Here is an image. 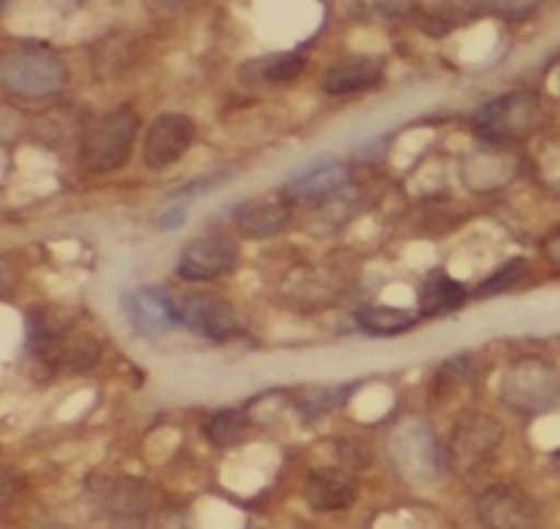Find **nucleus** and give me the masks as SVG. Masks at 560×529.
<instances>
[{
  "label": "nucleus",
  "instance_id": "obj_1",
  "mask_svg": "<svg viewBox=\"0 0 560 529\" xmlns=\"http://www.w3.org/2000/svg\"><path fill=\"white\" fill-rule=\"evenodd\" d=\"M138 129H141V120H138L136 110L126 105L95 117L80 136V163H83V168L92 172V175L120 172L132 156Z\"/></svg>",
  "mask_w": 560,
  "mask_h": 529
},
{
  "label": "nucleus",
  "instance_id": "obj_2",
  "mask_svg": "<svg viewBox=\"0 0 560 529\" xmlns=\"http://www.w3.org/2000/svg\"><path fill=\"white\" fill-rule=\"evenodd\" d=\"M0 80H3L7 95H19V98H49V95L65 90V83H68V64L49 46L22 44L3 52Z\"/></svg>",
  "mask_w": 560,
  "mask_h": 529
},
{
  "label": "nucleus",
  "instance_id": "obj_3",
  "mask_svg": "<svg viewBox=\"0 0 560 529\" xmlns=\"http://www.w3.org/2000/svg\"><path fill=\"white\" fill-rule=\"evenodd\" d=\"M542 120V102L533 92H509L475 114V132L493 148L527 141Z\"/></svg>",
  "mask_w": 560,
  "mask_h": 529
},
{
  "label": "nucleus",
  "instance_id": "obj_4",
  "mask_svg": "<svg viewBox=\"0 0 560 529\" xmlns=\"http://www.w3.org/2000/svg\"><path fill=\"white\" fill-rule=\"evenodd\" d=\"M502 401L517 413H546L560 404V374L542 358H521L502 377Z\"/></svg>",
  "mask_w": 560,
  "mask_h": 529
},
{
  "label": "nucleus",
  "instance_id": "obj_5",
  "mask_svg": "<svg viewBox=\"0 0 560 529\" xmlns=\"http://www.w3.org/2000/svg\"><path fill=\"white\" fill-rule=\"evenodd\" d=\"M240 248L224 230H206L184 245L178 258V279L184 282H214L236 267Z\"/></svg>",
  "mask_w": 560,
  "mask_h": 529
},
{
  "label": "nucleus",
  "instance_id": "obj_6",
  "mask_svg": "<svg viewBox=\"0 0 560 529\" xmlns=\"http://www.w3.org/2000/svg\"><path fill=\"white\" fill-rule=\"evenodd\" d=\"M197 141V122L187 114H160L156 120L148 126L144 141H141V163L151 172H166V168L178 166L187 151Z\"/></svg>",
  "mask_w": 560,
  "mask_h": 529
},
{
  "label": "nucleus",
  "instance_id": "obj_7",
  "mask_svg": "<svg viewBox=\"0 0 560 529\" xmlns=\"http://www.w3.org/2000/svg\"><path fill=\"white\" fill-rule=\"evenodd\" d=\"M122 313L141 337H166L182 328V303H175L163 287H138L122 297Z\"/></svg>",
  "mask_w": 560,
  "mask_h": 529
},
{
  "label": "nucleus",
  "instance_id": "obj_8",
  "mask_svg": "<svg viewBox=\"0 0 560 529\" xmlns=\"http://www.w3.org/2000/svg\"><path fill=\"white\" fill-rule=\"evenodd\" d=\"M182 325L212 343H228L243 331V321L233 303L218 294H190L187 301H182Z\"/></svg>",
  "mask_w": 560,
  "mask_h": 529
},
{
  "label": "nucleus",
  "instance_id": "obj_9",
  "mask_svg": "<svg viewBox=\"0 0 560 529\" xmlns=\"http://www.w3.org/2000/svg\"><path fill=\"white\" fill-rule=\"evenodd\" d=\"M478 520L487 527H533L539 524V508L517 486H490L475 502Z\"/></svg>",
  "mask_w": 560,
  "mask_h": 529
},
{
  "label": "nucleus",
  "instance_id": "obj_10",
  "mask_svg": "<svg viewBox=\"0 0 560 529\" xmlns=\"http://www.w3.org/2000/svg\"><path fill=\"white\" fill-rule=\"evenodd\" d=\"M500 423H493L490 416H481V413H469L456 423L454 438H451V459L463 469H471L500 447Z\"/></svg>",
  "mask_w": 560,
  "mask_h": 529
},
{
  "label": "nucleus",
  "instance_id": "obj_11",
  "mask_svg": "<svg viewBox=\"0 0 560 529\" xmlns=\"http://www.w3.org/2000/svg\"><path fill=\"white\" fill-rule=\"evenodd\" d=\"M355 496H359V490L352 484V478L343 474V471L316 469L303 478V502L316 515L349 512L355 505Z\"/></svg>",
  "mask_w": 560,
  "mask_h": 529
},
{
  "label": "nucleus",
  "instance_id": "obj_12",
  "mask_svg": "<svg viewBox=\"0 0 560 529\" xmlns=\"http://www.w3.org/2000/svg\"><path fill=\"white\" fill-rule=\"evenodd\" d=\"M233 227L243 233L245 239H273L291 224V209L285 199L255 197L233 205Z\"/></svg>",
  "mask_w": 560,
  "mask_h": 529
},
{
  "label": "nucleus",
  "instance_id": "obj_13",
  "mask_svg": "<svg viewBox=\"0 0 560 529\" xmlns=\"http://www.w3.org/2000/svg\"><path fill=\"white\" fill-rule=\"evenodd\" d=\"M383 80V59L377 56H343L325 71L322 90L334 98H349L374 90Z\"/></svg>",
  "mask_w": 560,
  "mask_h": 529
},
{
  "label": "nucleus",
  "instance_id": "obj_14",
  "mask_svg": "<svg viewBox=\"0 0 560 529\" xmlns=\"http://www.w3.org/2000/svg\"><path fill=\"white\" fill-rule=\"evenodd\" d=\"M303 71H306V59L301 52H270V56L243 61L236 77L248 90H273V86L294 83Z\"/></svg>",
  "mask_w": 560,
  "mask_h": 529
},
{
  "label": "nucleus",
  "instance_id": "obj_15",
  "mask_svg": "<svg viewBox=\"0 0 560 529\" xmlns=\"http://www.w3.org/2000/svg\"><path fill=\"white\" fill-rule=\"evenodd\" d=\"M349 184V168L340 163H328L322 160L316 166H310L301 172L298 178H291L285 184V197L291 202H301V205H318L325 199H331L340 187Z\"/></svg>",
  "mask_w": 560,
  "mask_h": 529
},
{
  "label": "nucleus",
  "instance_id": "obj_16",
  "mask_svg": "<svg viewBox=\"0 0 560 529\" xmlns=\"http://www.w3.org/2000/svg\"><path fill=\"white\" fill-rule=\"evenodd\" d=\"M355 321L371 337H398V333H408L410 328H417L420 313H410V309H401V306H374V303H368L355 313Z\"/></svg>",
  "mask_w": 560,
  "mask_h": 529
},
{
  "label": "nucleus",
  "instance_id": "obj_17",
  "mask_svg": "<svg viewBox=\"0 0 560 529\" xmlns=\"http://www.w3.org/2000/svg\"><path fill=\"white\" fill-rule=\"evenodd\" d=\"M459 306H466V287L454 282L451 275H432L420 291V318H435V316H451Z\"/></svg>",
  "mask_w": 560,
  "mask_h": 529
},
{
  "label": "nucleus",
  "instance_id": "obj_18",
  "mask_svg": "<svg viewBox=\"0 0 560 529\" xmlns=\"http://www.w3.org/2000/svg\"><path fill=\"white\" fill-rule=\"evenodd\" d=\"M151 505V486L136 478H120L105 490V508L114 517H141Z\"/></svg>",
  "mask_w": 560,
  "mask_h": 529
},
{
  "label": "nucleus",
  "instance_id": "obj_19",
  "mask_svg": "<svg viewBox=\"0 0 560 529\" xmlns=\"http://www.w3.org/2000/svg\"><path fill=\"white\" fill-rule=\"evenodd\" d=\"M245 432H248V420L240 410H214L212 416L202 423V435L218 450H230V447L243 444Z\"/></svg>",
  "mask_w": 560,
  "mask_h": 529
},
{
  "label": "nucleus",
  "instance_id": "obj_20",
  "mask_svg": "<svg viewBox=\"0 0 560 529\" xmlns=\"http://www.w3.org/2000/svg\"><path fill=\"white\" fill-rule=\"evenodd\" d=\"M349 386H318V389H303L298 398H294V404L301 410L306 420H313V416H322V413H328V410H337L343 401L349 398Z\"/></svg>",
  "mask_w": 560,
  "mask_h": 529
},
{
  "label": "nucleus",
  "instance_id": "obj_21",
  "mask_svg": "<svg viewBox=\"0 0 560 529\" xmlns=\"http://www.w3.org/2000/svg\"><path fill=\"white\" fill-rule=\"evenodd\" d=\"M524 279H527V260L524 258L509 260V263H502L500 270H493V275H487L485 282L478 285V291H475V297L487 301V297H500V294H509V291L521 285Z\"/></svg>",
  "mask_w": 560,
  "mask_h": 529
},
{
  "label": "nucleus",
  "instance_id": "obj_22",
  "mask_svg": "<svg viewBox=\"0 0 560 529\" xmlns=\"http://www.w3.org/2000/svg\"><path fill=\"white\" fill-rule=\"evenodd\" d=\"M542 0H469V7H475L478 13L502 15L509 22H517L524 15H530Z\"/></svg>",
  "mask_w": 560,
  "mask_h": 529
},
{
  "label": "nucleus",
  "instance_id": "obj_23",
  "mask_svg": "<svg viewBox=\"0 0 560 529\" xmlns=\"http://www.w3.org/2000/svg\"><path fill=\"white\" fill-rule=\"evenodd\" d=\"M463 22H466V13L444 7V10H432V13H425L420 28H423L429 37H444V34H451L454 28H459Z\"/></svg>",
  "mask_w": 560,
  "mask_h": 529
},
{
  "label": "nucleus",
  "instance_id": "obj_24",
  "mask_svg": "<svg viewBox=\"0 0 560 529\" xmlns=\"http://www.w3.org/2000/svg\"><path fill=\"white\" fill-rule=\"evenodd\" d=\"M233 175L230 172H212V175H202V178H197V181H187L184 187H178L175 193L168 199H175V202H187V199H197L202 197V193H209V190H214V187H221V184H228Z\"/></svg>",
  "mask_w": 560,
  "mask_h": 529
},
{
  "label": "nucleus",
  "instance_id": "obj_25",
  "mask_svg": "<svg viewBox=\"0 0 560 529\" xmlns=\"http://www.w3.org/2000/svg\"><path fill=\"white\" fill-rule=\"evenodd\" d=\"M184 218H187V202H175V199H168L166 212L156 214V227L178 230V227H184Z\"/></svg>",
  "mask_w": 560,
  "mask_h": 529
},
{
  "label": "nucleus",
  "instance_id": "obj_26",
  "mask_svg": "<svg viewBox=\"0 0 560 529\" xmlns=\"http://www.w3.org/2000/svg\"><path fill=\"white\" fill-rule=\"evenodd\" d=\"M546 258L551 260L555 267H560V227L546 239Z\"/></svg>",
  "mask_w": 560,
  "mask_h": 529
},
{
  "label": "nucleus",
  "instance_id": "obj_27",
  "mask_svg": "<svg viewBox=\"0 0 560 529\" xmlns=\"http://www.w3.org/2000/svg\"><path fill=\"white\" fill-rule=\"evenodd\" d=\"M153 7H160V10H175V7H182L184 0H151Z\"/></svg>",
  "mask_w": 560,
  "mask_h": 529
},
{
  "label": "nucleus",
  "instance_id": "obj_28",
  "mask_svg": "<svg viewBox=\"0 0 560 529\" xmlns=\"http://www.w3.org/2000/svg\"><path fill=\"white\" fill-rule=\"evenodd\" d=\"M555 466H558V469H560V450H558V454H555Z\"/></svg>",
  "mask_w": 560,
  "mask_h": 529
}]
</instances>
